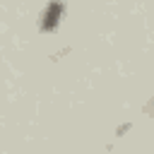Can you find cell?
<instances>
[{"mask_svg":"<svg viewBox=\"0 0 154 154\" xmlns=\"http://www.w3.org/2000/svg\"><path fill=\"white\" fill-rule=\"evenodd\" d=\"M63 12H65V2H63V0H51V2L43 7V12H41V19H38V26H41V31H46V34L55 31V29L60 26Z\"/></svg>","mask_w":154,"mask_h":154,"instance_id":"6da1fadb","label":"cell"}]
</instances>
